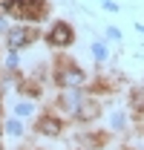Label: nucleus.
Listing matches in <instances>:
<instances>
[{
  "mask_svg": "<svg viewBox=\"0 0 144 150\" xmlns=\"http://www.w3.org/2000/svg\"><path fill=\"white\" fill-rule=\"evenodd\" d=\"M43 0H3V12L15 15V18H26V20H37L43 15Z\"/></svg>",
  "mask_w": 144,
  "mask_h": 150,
  "instance_id": "nucleus-1",
  "label": "nucleus"
},
{
  "mask_svg": "<svg viewBox=\"0 0 144 150\" xmlns=\"http://www.w3.org/2000/svg\"><path fill=\"white\" fill-rule=\"evenodd\" d=\"M46 40H49L52 46H66V43H72V29L66 26V23H64V20H58L52 29H49Z\"/></svg>",
  "mask_w": 144,
  "mask_h": 150,
  "instance_id": "nucleus-2",
  "label": "nucleus"
},
{
  "mask_svg": "<svg viewBox=\"0 0 144 150\" xmlns=\"http://www.w3.org/2000/svg\"><path fill=\"white\" fill-rule=\"evenodd\" d=\"M61 87H72V84H81L84 81V72L81 69H72V67H66V69H61L58 72V78H55Z\"/></svg>",
  "mask_w": 144,
  "mask_h": 150,
  "instance_id": "nucleus-3",
  "label": "nucleus"
},
{
  "mask_svg": "<svg viewBox=\"0 0 144 150\" xmlns=\"http://www.w3.org/2000/svg\"><path fill=\"white\" fill-rule=\"evenodd\" d=\"M29 40H32V32H29V29H12V32H9V46H15V49L26 46Z\"/></svg>",
  "mask_w": 144,
  "mask_h": 150,
  "instance_id": "nucleus-4",
  "label": "nucleus"
},
{
  "mask_svg": "<svg viewBox=\"0 0 144 150\" xmlns=\"http://www.w3.org/2000/svg\"><path fill=\"white\" fill-rule=\"evenodd\" d=\"M37 130L46 133V136H58V133H61V121L46 115V118H40V121H37Z\"/></svg>",
  "mask_w": 144,
  "mask_h": 150,
  "instance_id": "nucleus-5",
  "label": "nucleus"
},
{
  "mask_svg": "<svg viewBox=\"0 0 144 150\" xmlns=\"http://www.w3.org/2000/svg\"><path fill=\"white\" fill-rule=\"evenodd\" d=\"M95 115H98V104L95 101H84L78 107V118H95Z\"/></svg>",
  "mask_w": 144,
  "mask_h": 150,
  "instance_id": "nucleus-6",
  "label": "nucleus"
},
{
  "mask_svg": "<svg viewBox=\"0 0 144 150\" xmlns=\"http://www.w3.org/2000/svg\"><path fill=\"white\" fill-rule=\"evenodd\" d=\"M6 130L12 133V136H20V133H23V127H20L18 121H6Z\"/></svg>",
  "mask_w": 144,
  "mask_h": 150,
  "instance_id": "nucleus-7",
  "label": "nucleus"
},
{
  "mask_svg": "<svg viewBox=\"0 0 144 150\" xmlns=\"http://www.w3.org/2000/svg\"><path fill=\"white\" fill-rule=\"evenodd\" d=\"M92 55L98 58V61H101V58L107 55V49H104V43H92Z\"/></svg>",
  "mask_w": 144,
  "mask_h": 150,
  "instance_id": "nucleus-8",
  "label": "nucleus"
},
{
  "mask_svg": "<svg viewBox=\"0 0 144 150\" xmlns=\"http://www.w3.org/2000/svg\"><path fill=\"white\" fill-rule=\"evenodd\" d=\"M32 112V104H18V115H29Z\"/></svg>",
  "mask_w": 144,
  "mask_h": 150,
  "instance_id": "nucleus-9",
  "label": "nucleus"
},
{
  "mask_svg": "<svg viewBox=\"0 0 144 150\" xmlns=\"http://www.w3.org/2000/svg\"><path fill=\"white\" fill-rule=\"evenodd\" d=\"M3 29H6V20H3V18H0V32H3Z\"/></svg>",
  "mask_w": 144,
  "mask_h": 150,
  "instance_id": "nucleus-10",
  "label": "nucleus"
},
{
  "mask_svg": "<svg viewBox=\"0 0 144 150\" xmlns=\"http://www.w3.org/2000/svg\"><path fill=\"white\" fill-rule=\"evenodd\" d=\"M136 29H138V32H141V35H144V26H141V23H136Z\"/></svg>",
  "mask_w": 144,
  "mask_h": 150,
  "instance_id": "nucleus-11",
  "label": "nucleus"
},
{
  "mask_svg": "<svg viewBox=\"0 0 144 150\" xmlns=\"http://www.w3.org/2000/svg\"><path fill=\"white\" fill-rule=\"evenodd\" d=\"M101 3H109V0H101Z\"/></svg>",
  "mask_w": 144,
  "mask_h": 150,
  "instance_id": "nucleus-12",
  "label": "nucleus"
}]
</instances>
